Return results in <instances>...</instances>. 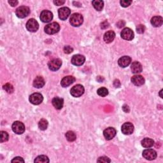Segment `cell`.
<instances>
[{
    "label": "cell",
    "mask_w": 163,
    "mask_h": 163,
    "mask_svg": "<svg viewBox=\"0 0 163 163\" xmlns=\"http://www.w3.org/2000/svg\"><path fill=\"white\" fill-rule=\"evenodd\" d=\"M83 22V16L78 13H75L71 15L70 19V23L74 27H78L82 24Z\"/></svg>",
    "instance_id": "6da1fadb"
},
{
    "label": "cell",
    "mask_w": 163,
    "mask_h": 163,
    "mask_svg": "<svg viewBox=\"0 0 163 163\" xmlns=\"http://www.w3.org/2000/svg\"><path fill=\"white\" fill-rule=\"evenodd\" d=\"M45 32L48 35H54L59 32L60 26L57 23H52L45 27Z\"/></svg>",
    "instance_id": "7a4b0ae2"
},
{
    "label": "cell",
    "mask_w": 163,
    "mask_h": 163,
    "mask_svg": "<svg viewBox=\"0 0 163 163\" xmlns=\"http://www.w3.org/2000/svg\"><path fill=\"white\" fill-rule=\"evenodd\" d=\"M29 13H30L29 8L26 6H21L17 8L16 11H15V14H16L17 16L20 19H24L28 16Z\"/></svg>",
    "instance_id": "3957f363"
},
{
    "label": "cell",
    "mask_w": 163,
    "mask_h": 163,
    "mask_svg": "<svg viewBox=\"0 0 163 163\" xmlns=\"http://www.w3.org/2000/svg\"><path fill=\"white\" fill-rule=\"evenodd\" d=\"M70 92L71 96L73 97H80L84 93V87L80 84H78V85H76L71 88Z\"/></svg>",
    "instance_id": "277c9868"
},
{
    "label": "cell",
    "mask_w": 163,
    "mask_h": 163,
    "mask_svg": "<svg viewBox=\"0 0 163 163\" xmlns=\"http://www.w3.org/2000/svg\"><path fill=\"white\" fill-rule=\"evenodd\" d=\"M29 101L31 103L35 105H38L41 104L44 100V97L40 93L36 92L31 94L29 96Z\"/></svg>",
    "instance_id": "5b68a950"
},
{
    "label": "cell",
    "mask_w": 163,
    "mask_h": 163,
    "mask_svg": "<svg viewBox=\"0 0 163 163\" xmlns=\"http://www.w3.org/2000/svg\"><path fill=\"white\" fill-rule=\"evenodd\" d=\"M12 130L15 133L17 134H22L25 131V126L24 124L19 121H15L12 124Z\"/></svg>",
    "instance_id": "8992f818"
},
{
    "label": "cell",
    "mask_w": 163,
    "mask_h": 163,
    "mask_svg": "<svg viewBox=\"0 0 163 163\" xmlns=\"http://www.w3.org/2000/svg\"><path fill=\"white\" fill-rule=\"evenodd\" d=\"M26 28L30 32H36L39 28L38 23L34 19H30L26 23Z\"/></svg>",
    "instance_id": "52a82bcc"
},
{
    "label": "cell",
    "mask_w": 163,
    "mask_h": 163,
    "mask_svg": "<svg viewBox=\"0 0 163 163\" xmlns=\"http://www.w3.org/2000/svg\"><path fill=\"white\" fill-rule=\"evenodd\" d=\"M142 155L145 159L149 161H152L156 159L157 155V152L154 150L148 149L143 151Z\"/></svg>",
    "instance_id": "ba28073f"
},
{
    "label": "cell",
    "mask_w": 163,
    "mask_h": 163,
    "mask_svg": "<svg viewBox=\"0 0 163 163\" xmlns=\"http://www.w3.org/2000/svg\"><path fill=\"white\" fill-rule=\"evenodd\" d=\"M62 65V61L60 59H54L50 60L48 63L49 68L51 71L58 70Z\"/></svg>",
    "instance_id": "9c48e42d"
},
{
    "label": "cell",
    "mask_w": 163,
    "mask_h": 163,
    "mask_svg": "<svg viewBox=\"0 0 163 163\" xmlns=\"http://www.w3.org/2000/svg\"><path fill=\"white\" fill-rule=\"evenodd\" d=\"M121 37L125 40L131 41L134 38V33L133 31L129 28H125L122 31L121 33H120Z\"/></svg>",
    "instance_id": "30bf717a"
},
{
    "label": "cell",
    "mask_w": 163,
    "mask_h": 163,
    "mask_svg": "<svg viewBox=\"0 0 163 163\" xmlns=\"http://www.w3.org/2000/svg\"><path fill=\"white\" fill-rule=\"evenodd\" d=\"M86 58L85 57L80 54L74 55L71 58V63L75 66H82L84 62H85Z\"/></svg>",
    "instance_id": "8fae6325"
},
{
    "label": "cell",
    "mask_w": 163,
    "mask_h": 163,
    "mask_svg": "<svg viewBox=\"0 0 163 163\" xmlns=\"http://www.w3.org/2000/svg\"><path fill=\"white\" fill-rule=\"evenodd\" d=\"M40 18L43 23H49L53 19V14L49 10H44L41 12Z\"/></svg>",
    "instance_id": "7c38bea8"
},
{
    "label": "cell",
    "mask_w": 163,
    "mask_h": 163,
    "mask_svg": "<svg viewBox=\"0 0 163 163\" xmlns=\"http://www.w3.org/2000/svg\"><path fill=\"white\" fill-rule=\"evenodd\" d=\"M122 132L125 135L131 134L134 131V125L131 122H125L122 125Z\"/></svg>",
    "instance_id": "4fadbf2b"
},
{
    "label": "cell",
    "mask_w": 163,
    "mask_h": 163,
    "mask_svg": "<svg viewBox=\"0 0 163 163\" xmlns=\"http://www.w3.org/2000/svg\"><path fill=\"white\" fill-rule=\"evenodd\" d=\"M116 130H115L113 128H108L107 129H104L103 131V135L104 138L107 140H110L113 139L115 135H116Z\"/></svg>",
    "instance_id": "5bb4252c"
},
{
    "label": "cell",
    "mask_w": 163,
    "mask_h": 163,
    "mask_svg": "<svg viewBox=\"0 0 163 163\" xmlns=\"http://www.w3.org/2000/svg\"><path fill=\"white\" fill-rule=\"evenodd\" d=\"M71 14V10L68 7H62L60 8L58 11L59 17L60 19L65 20H66Z\"/></svg>",
    "instance_id": "9a60e30c"
},
{
    "label": "cell",
    "mask_w": 163,
    "mask_h": 163,
    "mask_svg": "<svg viewBox=\"0 0 163 163\" xmlns=\"http://www.w3.org/2000/svg\"><path fill=\"white\" fill-rule=\"evenodd\" d=\"M75 81V78L73 76H67L62 78L61 82V85L63 87H67Z\"/></svg>",
    "instance_id": "2e32d148"
},
{
    "label": "cell",
    "mask_w": 163,
    "mask_h": 163,
    "mask_svg": "<svg viewBox=\"0 0 163 163\" xmlns=\"http://www.w3.org/2000/svg\"><path fill=\"white\" fill-rule=\"evenodd\" d=\"M131 82L136 86H141L145 83V78L141 75H134L131 78Z\"/></svg>",
    "instance_id": "e0dca14e"
},
{
    "label": "cell",
    "mask_w": 163,
    "mask_h": 163,
    "mask_svg": "<svg viewBox=\"0 0 163 163\" xmlns=\"http://www.w3.org/2000/svg\"><path fill=\"white\" fill-rule=\"evenodd\" d=\"M131 62V58L129 56H123L119 59L118 64L121 68H125L128 66Z\"/></svg>",
    "instance_id": "ac0fdd59"
},
{
    "label": "cell",
    "mask_w": 163,
    "mask_h": 163,
    "mask_svg": "<svg viewBox=\"0 0 163 163\" xmlns=\"http://www.w3.org/2000/svg\"><path fill=\"white\" fill-rule=\"evenodd\" d=\"M115 38V33L113 31H108L105 33L103 36V40L105 43L110 44L113 41Z\"/></svg>",
    "instance_id": "d6986e66"
},
{
    "label": "cell",
    "mask_w": 163,
    "mask_h": 163,
    "mask_svg": "<svg viewBox=\"0 0 163 163\" xmlns=\"http://www.w3.org/2000/svg\"><path fill=\"white\" fill-rule=\"evenodd\" d=\"M131 71L133 73H135V74H138V73H141L143 70V68L140 63L138 61H135L133 62L131 65Z\"/></svg>",
    "instance_id": "ffe728a7"
},
{
    "label": "cell",
    "mask_w": 163,
    "mask_h": 163,
    "mask_svg": "<svg viewBox=\"0 0 163 163\" xmlns=\"http://www.w3.org/2000/svg\"><path fill=\"white\" fill-rule=\"evenodd\" d=\"M52 104L57 110H61L63 107V104H64V100L62 98L56 97L54 98L52 101Z\"/></svg>",
    "instance_id": "44dd1931"
},
{
    "label": "cell",
    "mask_w": 163,
    "mask_h": 163,
    "mask_svg": "<svg viewBox=\"0 0 163 163\" xmlns=\"http://www.w3.org/2000/svg\"><path fill=\"white\" fill-rule=\"evenodd\" d=\"M45 83V80L44 79V78L40 76H38L37 77H36V78L34 80L33 86L37 89H40L44 86Z\"/></svg>",
    "instance_id": "7402d4cb"
},
{
    "label": "cell",
    "mask_w": 163,
    "mask_h": 163,
    "mask_svg": "<svg viewBox=\"0 0 163 163\" xmlns=\"http://www.w3.org/2000/svg\"><path fill=\"white\" fill-rule=\"evenodd\" d=\"M150 22L154 27H160L162 24L163 19L161 16H155L152 18Z\"/></svg>",
    "instance_id": "603a6c76"
},
{
    "label": "cell",
    "mask_w": 163,
    "mask_h": 163,
    "mask_svg": "<svg viewBox=\"0 0 163 163\" xmlns=\"http://www.w3.org/2000/svg\"><path fill=\"white\" fill-rule=\"evenodd\" d=\"M154 144V141L149 138H145L142 141H141V145L144 148H150Z\"/></svg>",
    "instance_id": "cb8c5ba5"
},
{
    "label": "cell",
    "mask_w": 163,
    "mask_h": 163,
    "mask_svg": "<svg viewBox=\"0 0 163 163\" xmlns=\"http://www.w3.org/2000/svg\"><path fill=\"white\" fill-rule=\"evenodd\" d=\"M92 4L94 8L98 11H101L104 7V2L100 0H94L92 2Z\"/></svg>",
    "instance_id": "d4e9b609"
},
{
    "label": "cell",
    "mask_w": 163,
    "mask_h": 163,
    "mask_svg": "<svg viewBox=\"0 0 163 163\" xmlns=\"http://www.w3.org/2000/svg\"><path fill=\"white\" fill-rule=\"evenodd\" d=\"M50 161L48 158V157L46 155H39L35 159V162H38V163H48Z\"/></svg>",
    "instance_id": "484cf974"
},
{
    "label": "cell",
    "mask_w": 163,
    "mask_h": 163,
    "mask_svg": "<svg viewBox=\"0 0 163 163\" xmlns=\"http://www.w3.org/2000/svg\"><path fill=\"white\" fill-rule=\"evenodd\" d=\"M48 127V122L45 119H42L40 120L38 122V128L41 131H45L47 129Z\"/></svg>",
    "instance_id": "4316f807"
},
{
    "label": "cell",
    "mask_w": 163,
    "mask_h": 163,
    "mask_svg": "<svg viewBox=\"0 0 163 163\" xmlns=\"http://www.w3.org/2000/svg\"><path fill=\"white\" fill-rule=\"evenodd\" d=\"M66 138L68 141H71H71H74L76 140L77 136L73 131H68L66 134Z\"/></svg>",
    "instance_id": "83f0119b"
},
{
    "label": "cell",
    "mask_w": 163,
    "mask_h": 163,
    "mask_svg": "<svg viewBox=\"0 0 163 163\" xmlns=\"http://www.w3.org/2000/svg\"><path fill=\"white\" fill-rule=\"evenodd\" d=\"M97 93L99 96L104 97L107 96L108 94V91L107 88L105 87H101L98 89V90L97 91Z\"/></svg>",
    "instance_id": "f1b7e54d"
},
{
    "label": "cell",
    "mask_w": 163,
    "mask_h": 163,
    "mask_svg": "<svg viewBox=\"0 0 163 163\" xmlns=\"http://www.w3.org/2000/svg\"><path fill=\"white\" fill-rule=\"evenodd\" d=\"M3 89L8 94H12L14 91V88L12 84L7 83L3 86Z\"/></svg>",
    "instance_id": "f546056e"
},
{
    "label": "cell",
    "mask_w": 163,
    "mask_h": 163,
    "mask_svg": "<svg viewBox=\"0 0 163 163\" xmlns=\"http://www.w3.org/2000/svg\"><path fill=\"white\" fill-rule=\"evenodd\" d=\"M8 138L9 136L6 131H1V143L7 141L8 140Z\"/></svg>",
    "instance_id": "4dcf8cb0"
},
{
    "label": "cell",
    "mask_w": 163,
    "mask_h": 163,
    "mask_svg": "<svg viewBox=\"0 0 163 163\" xmlns=\"http://www.w3.org/2000/svg\"><path fill=\"white\" fill-rule=\"evenodd\" d=\"M120 5L122 7H128L132 3V1H130V0H122V1L120 2Z\"/></svg>",
    "instance_id": "1f68e13d"
},
{
    "label": "cell",
    "mask_w": 163,
    "mask_h": 163,
    "mask_svg": "<svg viewBox=\"0 0 163 163\" xmlns=\"http://www.w3.org/2000/svg\"><path fill=\"white\" fill-rule=\"evenodd\" d=\"M97 162H111V160H110L107 157L103 156V157H99L98 159L97 160Z\"/></svg>",
    "instance_id": "d6a6232c"
},
{
    "label": "cell",
    "mask_w": 163,
    "mask_h": 163,
    "mask_svg": "<svg viewBox=\"0 0 163 163\" xmlns=\"http://www.w3.org/2000/svg\"><path fill=\"white\" fill-rule=\"evenodd\" d=\"M145 30V26L142 24H140V25L137 26V27H136V31H137V32L140 34L143 33Z\"/></svg>",
    "instance_id": "836d02e7"
},
{
    "label": "cell",
    "mask_w": 163,
    "mask_h": 163,
    "mask_svg": "<svg viewBox=\"0 0 163 163\" xmlns=\"http://www.w3.org/2000/svg\"><path fill=\"white\" fill-rule=\"evenodd\" d=\"M73 49L70 45H66L64 47V52L65 54H71V52H73Z\"/></svg>",
    "instance_id": "e575fe53"
},
{
    "label": "cell",
    "mask_w": 163,
    "mask_h": 163,
    "mask_svg": "<svg viewBox=\"0 0 163 163\" xmlns=\"http://www.w3.org/2000/svg\"><path fill=\"white\" fill-rule=\"evenodd\" d=\"M24 162V160L23 159V158H22V157H15V158L14 159L12 160V162Z\"/></svg>",
    "instance_id": "d590c367"
},
{
    "label": "cell",
    "mask_w": 163,
    "mask_h": 163,
    "mask_svg": "<svg viewBox=\"0 0 163 163\" xmlns=\"http://www.w3.org/2000/svg\"><path fill=\"white\" fill-rule=\"evenodd\" d=\"M108 27H109V24H108V23L107 22V21H104V22H103V23H102L101 24V29H104L108 28Z\"/></svg>",
    "instance_id": "8d00e7d4"
},
{
    "label": "cell",
    "mask_w": 163,
    "mask_h": 163,
    "mask_svg": "<svg viewBox=\"0 0 163 163\" xmlns=\"http://www.w3.org/2000/svg\"><path fill=\"white\" fill-rule=\"evenodd\" d=\"M18 1L17 0H10V1H8V3L11 5L12 7H15L18 5Z\"/></svg>",
    "instance_id": "74e56055"
},
{
    "label": "cell",
    "mask_w": 163,
    "mask_h": 163,
    "mask_svg": "<svg viewBox=\"0 0 163 163\" xmlns=\"http://www.w3.org/2000/svg\"><path fill=\"white\" fill-rule=\"evenodd\" d=\"M65 3V1H61V0H56V1H54V3L57 5V6H60V5H62L63 4H64Z\"/></svg>",
    "instance_id": "f35d334b"
},
{
    "label": "cell",
    "mask_w": 163,
    "mask_h": 163,
    "mask_svg": "<svg viewBox=\"0 0 163 163\" xmlns=\"http://www.w3.org/2000/svg\"><path fill=\"white\" fill-rule=\"evenodd\" d=\"M113 85L115 87H120V82L119 80H115L113 82Z\"/></svg>",
    "instance_id": "ab89813d"
},
{
    "label": "cell",
    "mask_w": 163,
    "mask_h": 163,
    "mask_svg": "<svg viewBox=\"0 0 163 163\" xmlns=\"http://www.w3.org/2000/svg\"><path fill=\"white\" fill-rule=\"evenodd\" d=\"M124 25H125V23L122 20L119 21V22L117 24V26H118L119 28H122L123 27V26H124Z\"/></svg>",
    "instance_id": "60d3db41"
},
{
    "label": "cell",
    "mask_w": 163,
    "mask_h": 163,
    "mask_svg": "<svg viewBox=\"0 0 163 163\" xmlns=\"http://www.w3.org/2000/svg\"><path fill=\"white\" fill-rule=\"evenodd\" d=\"M122 109L125 113H128L129 112V108L128 105H124V106L122 107Z\"/></svg>",
    "instance_id": "b9f144b4"
},
{
    "label": "cell",
    "mask_w": 163,
    "mask_h": 163,
    "mask_svg": "<svg viewBox=\"0 0 163 163\" xmlns=\"http://www.w3.org/2000/svg\"><path fill=\"white\" fill-rule=\"evenodd\" d=\"M162 89H161V91H160V92H159V95H160V97H161V98H163V96H162Z\"/></svg>",
    "instance_id": "7bdbcfd3"
}]
</instances>
